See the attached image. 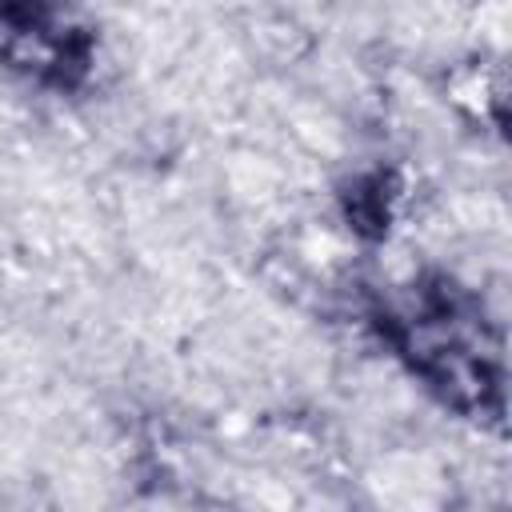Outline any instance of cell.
Masks as SVG:
<instances>
[{"label": "cell", "instance_id": "obj_1", "mask_svg": "<svg viewBox=\"0 0 512 512\" xmlns=\"http://www.w3.org/2000/svg\"><path fill=\"white\" fill-rule=\"evenodd\" d=\"M376 324L440 404L488 428L504 424V344L464 284L428 272L384 304Z\"/></svg>", "mask_w": 512, "mask_h": 512}, {"label": "cell", "instance_id": "obj_2", "mask_svg": "<svg viewBox=\"0 0 512 512\" xmlns=\"http://www.w3.org/2000/svg\"><path fill=\"white\" fill-rule=\"evenodd\" d=\"M0 64L44 88H80L92 72V32L64 0H0Z\"/></svg>", "mask_w": 512, "mask_h": 512}, {"label": "cell", "instance_id": "obj_3", "mask_svg": "<svg viewBox=\"0 0 512 512\" xmlns=\"http://www.w3.org/2000/svg\"><path fill=\"white\" fill-rule=\"evenodd\" d=\"M396 196H400V180H396V172H388V168H376V172L352 180L348 192H344L348 224H352L364 240H380V236L388 232V224H392Z\"/></svg>", "mask_w": 512, "mask_h": 512}]
</instances>
